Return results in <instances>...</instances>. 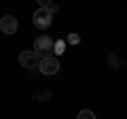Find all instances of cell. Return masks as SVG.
Returning <instances> with one entry per match:
<instances>
[{
    "label": "cell",
    "mask_w": 127,
    "mask_h": 119,
    "mask_svg": "<svg viewBox=\"0 0 127 119\" xmlns=\"http://www.w3.org/2000/svg\"><path fill=\"white\" fill-rule=\"evenodd\" d=\"M53 49V38H49L47 34H40V36L34 41V51H36L40 58H47Z\"/></svg>",
    "instance_id": "cell-1"
},
{
    "label": "cell",
    "mask_w": 127,
    "mask_h": 119,
    "mask_svg": "<svg viewBox=\"0 0 127 119\" xmlns=\"http://www.w3.org/2000/svg\"><path fill=\"white\" fill-rule=\"evenodd\" d=\"M38 68H40L42 74H55V72L59 70V60L53 58V55L40 58V62H38Z\"/></svg>",
    "instance_id": "cell-2"
},
{
    "label": "cell",
    "mask_w": 127,
    "mask_h": 119,
    "mask_svg": "<svg viewBox=\"0 0 127 119\" xmlns=\"http://www.w3.org/2000/svg\"><path fill=\"white\" fill-rule=\"evenodd\" d=\"M34 26L38 28V30H47V28L51 26V21H53V15L49 13L47 9H38L36 13H34Z\"/></svg>",
    "instance_id": "cell-3"
},
{
    "label": "cell",
    "mask_w": 127,
    "mask_h": 119,
    "mask_svg": "<svg viewBox=\"0 0 127 119\" xmlns=\"http://www.w3.org/2000/svg\"><path fill=\"white\" fill-rule=\"evenodd\" d=\"M19 62H21L23 68H36L38 62H40V55L36 53L34 49H28V51H21V55H19Z\"/></svg>",
    "instance_id": "cell-4"
},
{
    "label": "cell",
    "mask_w": 127,
    "mask_h": 119,
    "mask_svg": "<svg viewBox=\"0 0 127 119\" xmlns=\"http://www.w3.org/2000/svg\"><path fill=\"white\" fill-rule=\"evenodd\" d=\"M17 28H19V23H17V19L13 15H4V17L0 19V30H2V34H15Z\"/></svg>",
    "instance_id": "cell-5"
},
{
    "label": "cell",
    "mask_w": 127,
    "mask_h": 119,
    "mask_svg": "<svg viewBox=\"0 0 127 119\" xmlns=\"http://www.w3.org/2000/svg\"><path fill=\"white\" fill-rule=\"evenodd\" d=\"M51 51H53L55 55H64V51H66V43H64V41H53V49H51Z\"/></svg>",
    "instance_id": "cell-6"
},
{
    "label": "cell",
    "mask_w": 127,
    "mask_h": 119,
    "mask_svg": "<svg viewBox=\"0 0 127 119\" xmlns=\"http://www.w3.org/2000/svg\"><path fill=\"white\" fill-rule=\"evenodd\" d=\"M76 119H95V115L91 113V111H81V113L76 115Z\"/></svg>",
    "instance_id": "cell-7"
},
{
    "label": "cell",
    "mask_w": 127,
    "mask_h": 119,
    "mask_svg": "<svg viewBox=\"0 0 127 119\" xmlns=\"http://www.w3.org/2000/svg\"><path fill=\"white\" fill-rule=\"evenodd\" d=\"M78 41H81V38H78L76 32H72V34L68 36V43H72V45H78Z\"/></svg>",
    "instance_id": "cell-8"
},
{
    "label": "cell",
    "mask_w": 127,
    "mask_h": 119,
    "mask_svg": "<svg viewBox=\"0 0 127 119\" xmlns=\"http://www.w3.org/2000/svg\"><path fill=\"white\" fill-rule=\"evenodd\" d=\"M38 4H40V9H47L49 4H53V0H38Z\"/></svg>",
    "instance_id": "cell-9"
}]
</instances>
